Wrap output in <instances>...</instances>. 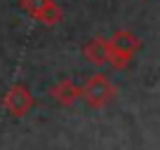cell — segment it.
I'll use <instances>...</instances> for the list:
<instances>
[{"mask_svg": "<svg viewBox=\"0 0 160 150\" xmlns=\"http://www.w3.org/2000/svg\"><path fill=\"white\" fill-rule=\"evenodd\" d=\"M52 99L57 101V103H61V105H71L75 99L80 96V89L73 85L71 80H61V82H57L54 87H52Z\"/></svg>", "mask_w": 160, "mask_h": 150, "instance_id": "4", "label": "cell"}, {"mask_svg": "<svg viewBox=\"0 0 160 150\" xmlns=\"http://www.w3.org/2000/svg\"><path fill=\"white\" fill-rule=\"evenodd\" d=\"M85 56L92 61V63H104V61L108 59V47L97 38V40H92L90 45L85 47Z\"/></svg>", "mask_w": 160, "mask_h": 150, "instance_id": "5", "label": "cell"}, {"mask_svg": "<svg viewBox=\"0 0 160 150\" xmlns=\"http://www.w3.org/2000/svg\"><path fill=\"white\" fill-rule=\"evenodd\" d=\"M2 108L7 115L12 117H24L31 108H33V96L24 85H14L7 89V94L2 96Z\"/></svg>", "mask_w": 160, "mask_h": 150, "instance_id": "2", "label": "cell"}, {"mask_svg": "<svg viewBox=\"0 0 160 150\" xmlns=\"http://www.w3.org/2000/svg\"><path fill=\"white\" fill-rule=\"evenodd\" d=\"M108 94H111V87H108V82H106L101 75L90 77V80H87V85L80 89V96H82L90 105H101V103H106Z\"/></svg>", "mask_w": 160, "mask_h": 150, "instance_id": "3", "label": "cell"}, {"mask_svg": "<svg viewBox=\"0 0 160 150\" xmlns=\"http://www.w3.org/2000/svg\"><path fill=\"white\" fill-rule=\"evenodd\" d=\"M21 10L42 26H57L61 21V10L54 0H21Z\"/></svg>", "mask_w": 160, "mask_h": 150, "instance_id": "1", "label": "cell"}]
</instances>
